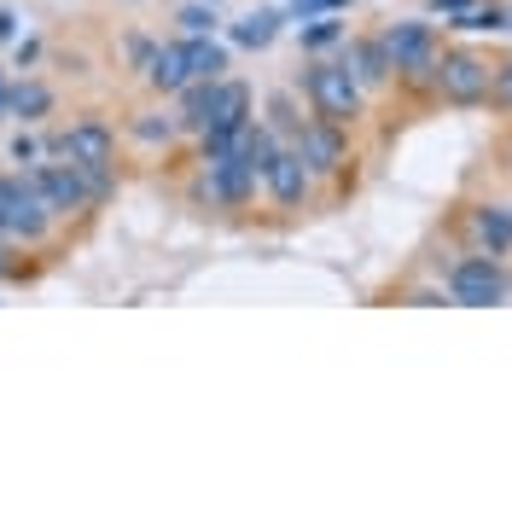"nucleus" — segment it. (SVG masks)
Wrapping results in <instances>:
<instances>
[{"label":"nucleus","instance_id":"obj_1","mask_svg":"<svg viewBox=\"0 0 512 512\" xmlns=\"http://www.w3.org/2000/svg\"><path fill=\"white\" fill-rule=\"evenodd\" d=\"M303 99H309V111L326 117V123H344L355 128L367 117V88L350 76V64L344 59H315L303 70Z\"/></svg>","mask_w":512,"mask_h":512},{"label":"nucleus","instance_id":"obj_2","mask_svg":"<svg viewBox=\"0 0 512 512\" xmlns=\"http://www.w3.org/2000/svg\"><path fill=\"white\" fill-rule=\"evenodd\" d=\"M489 88H495V64L472 53V47H443L437 59V76H431V94L454 105V111H472V105H489Z\"/></svg>","mask_w":512,"mask_h":512},{"label":"nucleus","instance_id":"obj_3","mask_svg":"<svg viewBox=\"0 0 512 512\" xmlns=\"http://www.w3.org/2000/svg\"><path fill=\"white\" fill-rule=\"evenodd\" d=\"M443 286H448V303H460V309H495V303L512 297V274L501 256L472 251V256H460V262H448Z\"/></svg>","mask_w":512,"mask_h":512},{"label":"nucleus","instance_id":"obj_4","mask_svg":"<svg viewBox=\"0 0 512 512\" xmlns=\"http://www.w3.org/2000/svg\"><path fill=\"white\" fill-rule=\"evenodd\" d=\"M384 53L396 64V82H408V88H431V76H437V59H443V41L431 24H419V18H402V24H384Z\"/></svg>","mask_w":512,"mask_h":512},{"label":"nucleus","instance_id":"obj_5","mask_svg":"<svg viewBox=\"0 0 512 512\" xmlns=\"http://www.w3.org/2000/svg\"><path fill=\"white\" fill-rule=\"evenodd\" d=\"M0 233L12 239V245H47V233H53V210L41 204V192H35L30 175H0Z\"/></svg>","mask_w":512,"mask_h":512},{"label":"nucleus","instance_id":"obj_6","mask_svg":"<svg viewBox=\"0 0 512 512\" xmlns=\"http://www.w3.org/2000/svg\"><path fill=\"white\" fill-rule=\"evenodd\" d=\"M262 187V175H256L245 158H204L198 163V204H210V210H245Z\"/></svg>","mask_w":512,"mask_h":512},{"label":"nucleus","instance_id":"obj_7","mask_svg":"<svg viewBox=\"0 0 512 512\" xmlns=\"http://www.w3.org/2000/svg\"><path fill=\"white\" fill-rule=\"evenodd\" d=\"M41 152L76 163V169H117V128L99 123V117H82V123H70L64 134H53Z\"/></svg>","mask_w":512,"mask_h":512},{"label":"nucleus","instance_id":"obj_8","mask_svg":"<svg viewBox=\"0 0 512 512\" xmlns=\"http://www.w3.org/2000/svg\"><path fill=\"white\" fill-rule=\"evenodd\" d=\"M35 192H41V204L53 210V222H70V216H82V210H94V192H88V175L76 169V163H35L30 169Z\"/></svg>","mask_w":512,"mask_h":512},{"label":"nucleus","instance_id":"obj_9","mask_svg":"<svg viewBox=\"0 0 512 512\" xmlns=\"http://www.w3.org/2000/svg\"><path fill=\"white\" fill-rule=\"evenodd\" d=\"M291 146H297V158L309 163V175H344V163H350V128L344 123H326V117H309V123L291 134Z\"/></svg>","mask_w":512,"mask_h":512},{"label":"nucleus","instance_id":"obj_10","mask_svg":"<svg viewBox=\"0 0 512 512\" xmlns=\"http://www.w3.org/2000/svg\"><path fill=\"white\" fill-rule=\"evenodd\" d=\"M262 192L274 198V210H309V192H315V175H309V163L297 158V146H280L274 163L262 169Z\"/></svg>","mask_w":512,"mask_h":512},{"label":"nucleus","instance_id":"obj_11","mask_svg":"<svg viewBox=\"0 0 512 512\" xmlns=\"http://www.w3.org/2000/svg\"><path fill=\"white\" fill-rule=\"evenodd\" d=\"M344 64H350V76L367 88V94H379L396 82V64L384 53V35H355L350 47H344Z\"/></svg>","mask_w":512,"mask_h":512},{"label":"nucleus","instance_id":"obj_12","mask_svg":"<svg viewBox=\"0 0 512 512\" xmlns=\"http://www.w3.org/2000/svg\"><path fill=\"white\" fill-rule=\"evenodd\" d=\"M245 123H251V88L216 76V88H210V117L198 128V140H204V134H233V128H245Z\"/></svg>","mask_w":512,"mask_h":512},{"label":"nucleus","instance_id":"obj_13","mask_svg":"<svg viewBox=\"0 0 512 512\" xmlns=\"http://www.w3.org/2000/svg\"><path fill=\"white\" fill-rule=\"evenodd\" d=\"M466 233H472V251L507 256L512 251V210H501V204H478V210L466 216Z\"/></svg>","mask_w":512,"mask_h":512},{"label":"nucleus","instance_id":"obj_14","mask_svg":"<svg viewBox=\"0 0 512 512\" xmlns=\"http://www.w3.org/2000/svg\"><path fill=\"white\" fill-rule=\"evenodd\" d=\"M187 53H181V41H158V53H152V64H146V88L163 99H175L181 88H187Z\"/></svg>","mask_w":512,"mask_h":512},{"label":"nucleus","instance_id":"obj_15","mask_svg":"<svg viewBox=\"0 0 512 512\" xmlns=\"http://www.w3.org/2000/svg\"><path fill=\"white\" fill-rule=\"evenodd\" d=\"M181 53H187V76L192 82H216L227 76V47L210 35H181Z\"/></svg>","mask_w":512,"mask_h":512},{"label":"nucleus","instance_id":"obj_16","mask_svg":"<svg viewBox=\"0 0 512 512\" xmlns=\"http://www.w3.org/2000/svg\"><path fill=\"white\" fill-rule=\"evenodd\" d=\"M280 24H286V12H274V6H256V12H245V18H239L227 35H233V47H251V53H262V47H274Z\"/></svg>","mask_w":512,"mask_h":512},{"label":"nucleus","instance_id":"obj_17","mask_svg":"<svg viewBox=\"0 0 512 512\" xmlns=\"http://www.w3.org/2000/svg\"><path fill=\"white\" fill-rule=\"evenodd\" d=\"M6 111L24 117V123H35V117L53 111V88H47V82H6Z\"/></svg>","mask_w":512,"mask_h":512},{"label":"nucleus","instance_id":"obj_18","mask_svg":"<svg viewBox=\"0 0 512 512\" xmlns=\"http://www.w3.org/2000/svg\"><path fill=\"white\" fill-rule=\"evenodd\" d=\"M181 134V117H169V111H134V123H128V140H140V146H169Z\"/></svg>","mask_w":512,"mask_h":512},{"label":"nucleus","instance_id":"obj_19","mask_svg":"<svg viewBox=\"0 0 512 512\" xmlns=\"http://www.w3.org/2000/svg\"><path fill=\"white\" fill-rule=\"evenodd\" d=\"M338 41H344L338 12H332V18H303V47H309V53H326V47H338Z\"/></svg>","mask_w":512,"mask_h":512},{"label":"nucleus","instance_id":"obj_20","mask_svg":"<svg viewBox=\"0 0 512 512\" xmlns=\"http://www.w3.org/2000/svg\"><path fill=\"white\" fill-rule=\"evenodd\" d=\"M175 24H181V35H216L222 18H216V6H210V0H198V6H181V18H175Z\"/></svg>","mask_w":512,"mask_h":512},{"label":"nucleus","instance_id":"obj_21","mask_svg":"<svg viewBox=\"0 0 512 512\" xmlns=\"http://www.w3.org/2000/svg\"><path fill=\"white\" fill-rule=\"evenodd\" d=\"M489 105H495L501 117H512V59L495 64V88H489Z\"/></svg>","mask_w":512,"mask_h":512},{"label":"nucleus","instance_id":"obj_22","mask_svg":"<svg viewBox=\"0 0 512 512\" xmlns=\"http://www.w3.org/2000/svg\"><path fill=\"white\" fill-rule=\"evenodd\" d=\"M332 12H350V0H291V18H332Z\"/></svg>","mask_w":512,"mask_h":512},{"label":"nucleus","instance_id":"obj_23","mask_svg":"<svg viewBox=\"0 0 512 512\" xmlns=\"http://www.w3.org/2000/svg\"><path fill=\"white\" fill-rule=\"evenodd\" d=\"M18 256H24V245H12V239L0 233V280H12V274H24V262H18Z\"/></svg>","mask_w":512,"mask_h":512},{"label":"nucleus","instance_id":"obj_24","mask_svg":"<svg viewBox=\"0 0 512 512\" xmlns=\"http://www.w3.org/2000/svg\"><path fill=\"white\" fill-rule=\"evenodd\" d=\"M12 158H18V163H35V158H41V140L18 134V140H12Z\"/></svg>","mask_w":512,"mask_h":512},{"label":"nucleus","instance_id":"obj_25","mask_svg":"<svg viewBox=\"0 0 512 512\" xmlns=\"http://www.w3.org/2000/svg\"><path fill=\"white\" fill-rule=\"evenodd\" d=\"M18 24H24V18H18V12H6V6H0V41H12V35H18Z\"/></svg>","mask_w":512,"mask_h":512},{"label":"nucleus","instance_id":"obj_26","mask_svg":"<svg viewBox=\"0 0 512 512\" xmlns=\"http://www.w3.org/2000/svg\"><path fill=\"white\" fill-rule=\"evenodd\" d=\"M210 6H222V0H210Z\"/></svg>","mask_w":512,"mask_h":512},{"label":"nucleus","instance_id":"obj_27","mask_svg":"<svg viewBox=\"0 0 512 512\" xmlns=\"http://www.w3.org/2000/svg\"><path fill=\"white\" fill-rule=\"evenodd\" d=\"M507 158H512V146H507Z\"/></svg>","mask_w":512,"mask_h":512}]
</instances>
